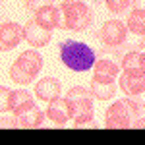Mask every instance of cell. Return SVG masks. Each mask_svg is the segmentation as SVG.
<instances>
[{"label":"cell","mask_w":145,"mask_h":145,"mask_svg":"<svg viewBox=\"0 0 145 145\" xmlns=\"http://www.w3.org/2000/svg\"><path fill=\"white\" fill-rule=\"evenodd\" d=\"M132 128H135V130L137 128H145V116H137L134 120V124H132Z\"/></svg>","instance_id":"22"},{"label":"cell","mask_w":145,"mask_h":145,"mask_svg":"<svg viewBox=\"0 0 145 145\" xmlns=\"http://www.w3.org/2000/svg\"><path fill=\"white\" fill-rule=\"evenodd\" d=\"M45 116L46 114L41 112V108H37V106H31V108L20 112V114H14L18 128H41Z\"/></svg>","instance_id":"15"},{"label":"cell","mask_w":145,"mask_h":145,"mask_svg":"<svg viewBox=\"0 0 145 145\" xmlns=\"http://www.w3.org/2000/svg\"><path fill=\"white\" fill-rule=\"evenodd\" d=\"M33 20L41 27H45L48 31H52L54 27H58V23H60V10H58V6H45V8H41V10H37L33 14Z\"/></svg>","instance_id":"14"},{"label":"cell","mask_w":145,"mask_h":145,"mask_svg":"<svg viewBox=\"0 0 145 145\" xmlns=\"http://www.w3.org/2000/svg\"><path fill=\"white\" fill-rule=\"evenodd\" d=\"M132 99H134V103L139 108H145V89L139 91V93H135V95H132Z\"/></svg>","instance_id":"21"},{"label":"cell","mask_w":145,"mask_h":145,"mask_svg":"<svg viewBox=\"0 0 145 145\" xmlns=\"http://www.w3.org/2000/svg\"><path fill=\"white\" fill-rule=\"evenodd\" d=\"M126 27H128V33L145 35V10L132 8L130 16H128V22H126Z\"/></svg>","instance_id":"18"},{"label":"cell","mask_w":145,"mask_h":145,"mask_svg":"<svg viewBox=\"0 0 145 145\" xmlns=\"http://www.w3.org/2000/svg\"><path fill=\"white\" fill-rule=\"evenodd\" d=\"M58 54L60 62L72 72H87L97 62L95 50L79 41H62L58 46Z\"/></svg>","instance_id":"1"},{"label":"cell","mask_w":145,"mask_h":145,"mask_svg":"<svg viewBox=\"0 0 145 145\" xmlns=\"http://www.w3.org/2000/svg\"><path fill=\"white\" fill-rule=\"evenodd\" d=\"M43 70V56L37 52V48H29L18 56V60L10 66V78L18 85L31 83L37 74Z\"/></svg>","instance_id":"5"},{"label":"cell","mask_w":145,"mask_h":145,"mask_svg":"<svg viewBox=\"0 0 145 145\" xmlns=\"http://www.w3.org/2000/svg\"><path fill=\"white\" fill-rule=\"evenodd\" d=\"M139 106L134 103L132 97L114 101L105 112V126L108 130H126L132 128L134 120L139 116Z\"/></svg>","instance_id":"4"},{"label":"cell","mask_w":145,"mask_h":145,"mask_svg":"<svg viewBox=\"0 0 145 145\" xmlns=\"http://www.w3.org/2000/svg\"><path fill=\"white\" fill-rule=\"evenodd\" d=\"M46 118L52 120L54 124H66L68 120H72V114H70V105L66 99L62 97H56L48 103L46 106Z\"/></svg>","instance_id":"12"},{"label":"cell","mask_w":145,"mask_h":145,"mask_svg":"<svg viewBox=\"0 0 145 145\" xmlns=\"http://www.w3.org/2000/svg\"><path fill=\"white\" fill-rule=\"evenodd\" d=\"M45 6H52V0H25V10L31 14H35L37 10H41Z\"/></svg>","instance_id":"20"},{"label":"cell","mask_w":145,"mask_h":145,"mask_svg":"<svg viewBox=\"0 0 145 145\" xmlns=\"http://www.w3.org/2000/svg\"><path fill=\"white\" fill-rule=\"evenodd\" d=\"M120 68L124 72H145L143 70V52L128 50L120 58Z\"/></svg>","instance_id":"17"},{"label":"cell","mask_w":145,"mask_h":145,"mask_svg":"<svg viewBox=\"0 0 145 145\" xmlns=\"http://www.w3.org/2000/svg\"><path fill=\"white\" fill-rule=\"evenodd\" d=\"M116 85L114 81H106V79H99V78H91V93L97 97L99 101H108L114 97Z\"/></svg>","instance_id":"16"},{"label":"cell","mask_w":145,"mask_h":145,"mask_svg":"<svg viewBox=\"0 0 145 145\" xmlns=\"http://www.w3.org/2000/svg\"><path fill=\"white\" fill-rule=\"evenodd\" d=\"M31 106H35V99L29 91H25V89L10 91L8 101H6V110H10L12 114H20V112L27 110Z\"/></svg>","instance_id":"10"},{"label":"cell","mask_w":145,"mask_h":145,"mask_svg":"<svg viewBox=\"0 0 145 145\" xmlns=\"http://www.w3.org/2000/svg\"><path fill=\"white\" fill-rule=\"evenodd\" d=\"M95 78L99 79H106V81H114L118 78V72H120V60L116 58H106V56H101L99 60L95 62Z\"/></svg>","instance_id":"11"},{"label":"cell","mask_w":145,"mask_h":145,"mask_svg":"<svg viewBox=\"0 0 145 145\" xmlns=\"http://www.w3.org/2000/svg\"><path fill=\"white\" fill-rule=\"evenodd\" d=\"M118 85L126 97H132L145 89V72H124L118 78Z\"/></svg>","instance_id":"9"},{"label":"cell","mask_w":145,"mask_h":145,"mask_svg":"<svg viewBox=\"0 0 145 145\" xmlns=\"http://www.w3.org/2000/svg\"><path fill=\"white\" fill-rule=\"evenodd\" d=\"M106 4V8L110 14L114 16H120V14H126L132 6V0H103Z\"/></svg>","instance_id":"19"},{"label":"cell","mask_w":145,"mask_h":145,"mask_svg":"<svg viewBox=\"0 0 145 145\" xmlns=\"http://www.w3.org/2000/svg\"><path fill=\"white\" fill-rule=\"evenodd\" d=\"M93 93L85 87H72L66 95L70 105V114L76 128H87L93 122Z\"/></svg>","instance_id":"3"},{"label":"cell","mask_w":145,"mask_h":145,"mask_svg":"<svg viewBox=\"0 0 145 145\" xmlns=\"http://www.w3.org/2000/svg\"><path fill=\"white\" fill-rule=\"evenodd\" d=\"M60 91H62V87H60V81L56 78H43L35 87L37 99L45 101V103H50L52 99L60 97Z\"/></svg>","instance_id":"13"},{"label":"cell","mask_w":145,"mask_h":145,"mask_svg":"<svg viewBox=\"0 0 145 145\" xmlns=\"http://www.w3.org/2000/svg\"><path fill=\"white\" fill-rule=\"evenodd\" d=\"M50 37H52V33L48 29H45V27H41L35 20H29V22L23 25V39L31 46H35V48L46 46L50 43Z\"/></svg>","instance_id":"8"},{"label":"cell","mask_w":145,"mask_h":145,"mask_svg":"<svg viewBox=\"0 0 145 145\" xmlns=\"http://www.w3.org/2000/svg\"><path fill=\"white\" fill-rule=\"evenodd\" d=\"M143 70H145V52H143Z\"/></svg>","instance_id":"23"},{"label":"cell","mask_w":145,"mask_h":145,"mask_svg":"<svg viewBox=\"0 0 145 145\" xmlns=\"http://www.w3.org/2000/svg\"><path fill=\"white\" fill-rule=\"evenodd\" d=\"M23 39V27L16 22H4L0 27V48L2 52H8L20 45Z\"/></svg>","instance_id":"7"},{"label":"cell","mask_w":145,"mask_h":145,"mask_svg":"<svg viewBox=\"0 0 145 145\" xmlns=\"http://www.w3.org/2000/svg\"><path fill=\"white\" fill-rule=\"evenodd\" d=\"M126 37H128V27L120 20H108V22H105L103 27L99 29V33H97V39L106 48H120L126 43Z\"/></svg>","instance_id":"6"},{"label":"cell","mask_w":145,"mask_h":145,"mask_svg":"<svg viewBox=\"0 0 145 145\" xmlns=\"http://www.w3.org/2000/svg\"><path fill=\"white\" fill-rule=\"evenodd\" d=\"M58 10H60L58 29L79 33V31H87L93 22V14L83 0H64L58 4Z\"/></svg>","instance_id":"2"}]
</instances>
